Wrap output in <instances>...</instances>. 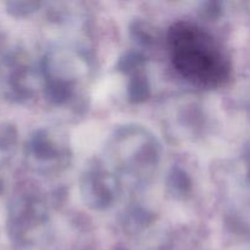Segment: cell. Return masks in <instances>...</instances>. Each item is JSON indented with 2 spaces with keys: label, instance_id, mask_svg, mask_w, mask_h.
<instances>
[{
  "label": "cell",
  "instance_id": "6da1fadb",
  "mask_svg": "<svg viewBox=\"0 0 250 250\" xmlns=\"http://www.w3.org/2000/svg\"><path fill=\"white\" fill-rule=\"evenodd\" d=\"M171 61L182 77L200 87H219L229 77L231 65L214 38L190 22H177L168 31Z\"/></svg>",
  "mask_w": 250,
  "mask_h": 250
}]
</instances>
